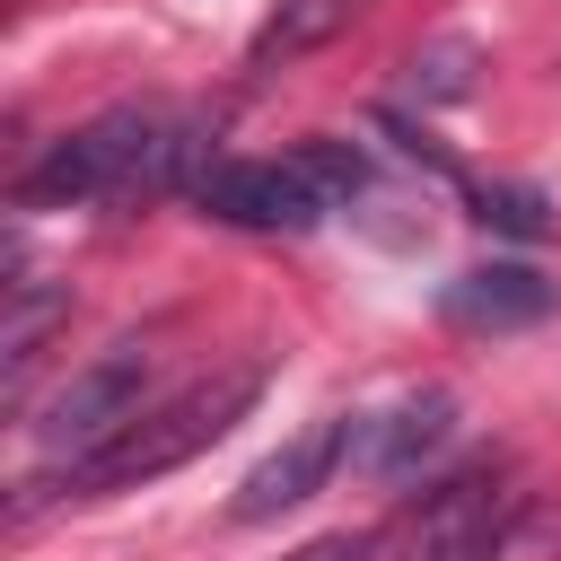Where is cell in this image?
<instances>
[{"label": "cell", "instance_id": "1", "mask_svg": "<svg viewBox=\"0 0 561 561\" xmlns=\"http://www.w3.org/2000/svg\"><path fill=\"white\" fill-rule=\"evenodd\" d=\"M193 123L167 114V105H114L79 131H61L26 175H18V202L26 210H61V202H149V193H175L193 184Z\"/></svg>", "mask_w": 561, "mask_h": 561}, {"label": "cell", "instance_id": "2", "mask_svg": "<svg viewBox=\"0 0 561 561\" xmlns=\"http://www.w3.org/2000/svg\"><path fill=\"white\" fill-rule=\"evenodd\" d=\"M351 193H359V149H342V140H307L289 158H219L193 175L202 219H228L254 237H307Z\"/></svg>", "mask_w": 561, "mask_h": 561}, {"label": "cell", "instance_id": "3", "mask_svg": "<svg viewBox=\"0 0 561 561\" xmlns=\"http://www.w3.org/2000/svg\"><path fill=\"white\" fill-rule=\"evenodd\" d=\"M254 394H263V368L202 377V386L149 403V412H140L123 438H105L88 465H61V482H70V491H131V482H158V473H175L184 456H202L210 438H228V430L254 412Z\"/></svg>", "mask_w": 561, "mask_h": 561}, {"label": "cell", "instance_id": "4", "mask_svg": "<svg viewBox=\"0 0 561 561\" xmlns=\"http://www.w3.org/2000/svg\"><path fill=\"white\" fill-rule=\"evenodd\" d=\"M508 526H517V473L508 465H465L403 526V561H500Z\"/></svg>", "mask_w": 561, "mask_h": 561}, {"label": "cell", "instance_id": "5", "mask_svg": "<svg viewBox=\"0 0 561 561\" xmlns=\"http://www.w3.org/2000/svg\"><path fill=\"white\" fill-rule=\"evenodd\" d=\"M140 386H149V351H140V342L105 351L96 368H79V377L53 394V412L35 421V447H44L53 465H88L105 438H123V430L140 421Z\"/></svg>", "mask_w": 561, "mask_h": 561}, {"label": "cell", "instance_id": "6", "mask_svg": "<svg viewBox=\"0 0 561 561\" xmlns=\"http://www.w3.org/2000/svg\"><path fill=\"white\" fill-rule=\"evenodd\" d=\"M447 438H456V394H447V386H421V394L351 421V465H359L368 482H403V473H421Z\"/></svg>", "mask_w": 561, "mask_h": 561}, {"label": "cell", "instance_id": "7", "mask_svg": "<svg viewBox=\"0 0 561 561\" xmlns=\"http://www.w3.org/2000/svg\"><path fill=\"white\" fill-rule=\"evenodd\" d=\"M351 456V421H307L289 447H272L245 482H237V500H228V517L237 526H263V517H280V508H298V500H316L324 491V473Z\"/></svg>", "mask_w": 561, "mask_h": 561}, {"label": "cell", "instance_id": "8", "mask_svg": "<svg viewBox=\"0 0 561 561\" xmlns=\"http://www.w3.org/2000/svg\"><path fill=\"white\" fill-rule=\"evenodd\" d=\"M438 316H447L456 333H517V324L552 316V280H543L535 263H473V272L447 280Z\"/></svg>", "mask_w": 561, "mask_h": 561}, {"label": "cell", "instance_id": "9", "mask_svg": "<svg viewBox=\"0 0 561 561\" xmlns=\"http://www.w3.org/2000/svg\"><path fill=\"white\" fill-rule=\"evenodd\" d=\"M53 324H70V289H53V280H9V333H0V351H9V394H26Z\"/></svg>", "mask_w": 561, "mask_h": 561}, {"label": "cell", "instance_id": "10", "mask_svg": "<svg viewBox=\"0 0 561 561\" xmlns=\"http://www.w3.org/2000/svg\"><path fill=\"white\" fill-rule=\"evenodd\" d=\"M351 9H359V0H289V9H280V18L254 35V61H272V53L289 61V53H307V44H316V35H333Z\"/></svg>", "mask_w": 561, "mask_h": 561}, {"label": "cell", "instance_id": "11", "mask_svg": "<svg viewBox=\"0 0 561 561\" xmlns=\"http://www.w3.org/2000/svg\"><path fill=\"white\" fill-rule=\"evenodd\" d=\"M465 61H473V44H430L421 61H412V79L430 88V96H465L473 79H465Z\"/></svg>", "mask_w": 561, "mask_h": 561}, {"label": "cell", "instance_id": "12", "mask_svg": "<svg viewBox=\"0 0 561 561\" xmlns=\"http://www.w3.org/2000/svg\"><path fill=\"white\" fill-rule=\"evenodd\" d=\"M482 219H491V228H517V237H535V228H543V202H535L526 184H508V193H482Z\"/></svg>", "mask_w": 561, "mask_h": 561}, {"label": "cell", "instance_id": "13", "mask_svg": "<svg viewBox=\"0 0 561 561\" xmlns=\"http://www.w3.org/2000/svg\"><path fill=\"white\" fill-rule=\"evenodd\" d=\"M289 561H368V535H316V543H298Z\"/></svg>", "mask_w": 561, "mask_h": 561}]
</instances>
